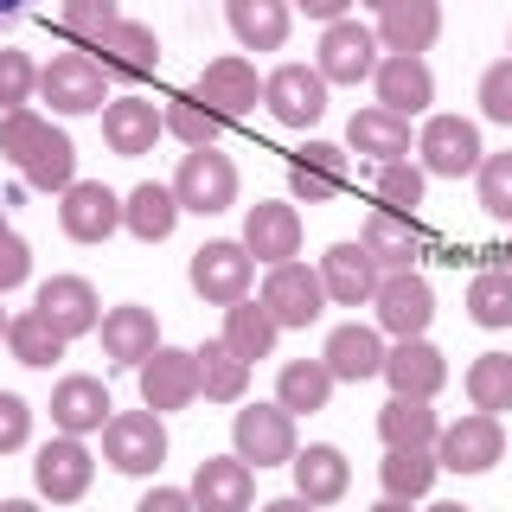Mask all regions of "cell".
<instances>
[{
  "instance_id": "obj_51",
  "label": "cell",
  "mask_w": 512,
  "mask_h": 512,
  "mask_svg": "<svg viewBox=\"0 0 512 512\" xmlns=\"http://www.w3.org/2000/svg\"><path fill=\"white\" fill-rule=\"evenodd\" d=\"M135 512H199V506H192L186 487H154V493H141V500H135Z\"/></svg>"
},
{
  "instance_id": "obj_32",
  "label": "cell",
  "mask_w": 512,
  "mask_h": 512,
  "mask_svg": "<svg viewBox=\"0 0 512 512\" xmlns=\"http://www.w3.org/2000/svg\"><path fill=\"white\" fill-rule=\"evenodd\" d=\"M359 244L372 250V256H378V269L391 276V269H410L416 256H423V231H416V218H410V212H384V205H378V212L365 218Z\"/></svg>"
},
{
  "instance_id": "obj_24",
  "label": "cell",
  "mask_w": 512,
  "mask_h": 512,
  "mask_svg": "<svg viewBox=\"0 0 512 512\" xmlns=\"http://www.w3.org/2000/svg\"><path fill=\"white\" fill-rule=\"evenodd\" d=\"M378 109H391V116H423L429 103H436V77H429V64L423 58H410V52H391L378 64Z\"/></svg>"
},
{
  "instance_id": "obj_52",
  "label": "cell",
  "mask_w": 512,
  "mask_h": 512,
  "mask_svg": "<svg viewBox=\"0 0 512 512\" xmlns=\"http://www.w3.org/2000/svg\"><path fill=\"white\" fill-rule=\"evenodd\" d=\"M295 7L308 13V20H327L333 26V20H346V7H359V0H295Z\"/></svg>"
},
{
  "instance_id": "obj_38",
  "label": "cell",
  "mask_w": 512,
  "mask_h": 512,
  "mask_svg": "<svg viewBox=\"0 0 512 512\" xmlns=\"http://www.w3.org/2000/svg\"><path fill=\"white\" fill-rule=\"evenodd\" d=\"M436 474H442L436 448H384V461H378V480L391 500H423L436 487Z\"/></svg>"
},
{
  "instance_id": "obj_10",
  "label": "cell",
  "mask_w": 512,
  "mask_h": 512,
  "mask_svg": "<svg viewBox=\"0 0 512 512\" xmlns=\"http://www.w3.org/2000/svg\"><path fill=\"white\" fill-rule=\"evenodd\" d=\"M378 26H359V20H333L320 32V64L314 71L327 77V84H365V77H378Z\"/></svg>"
},
{
  "instance_id": "obj_2",
  "label": "cell",
  "mask_w": 512,
  "mask_h": 512,
  "mask_svg": "<svg viewBox=\"0 0 512 512\" xmlns=\"http://www.w3.org/2000/svg\"><path fill=\"white\" fill-rule=\"evenodd\" d=\"M103 461L116 474H154L167 461V423L160 410H116L103 423Z\"/></svg>"
},
{
  "instance_id": "obj_22",
  "label": "cell",
  "mask_w": 512,
  "mask_h": 512,
  "mask_svg": "<svg viewBox=\"0 0 512 512\" xmlns=\"http://www.w3.org/2000/svg\"><path fill=\"white\" fill-rule=\"evenodd\" d=\"M320 282H327V301H340V308H365V301L378 295L384 269H378V256L365 244H333L327 256H320Z\"/></svg>"
},
{
  "instance_id": "obj_11",
  "label": "cell",
  "mask_w": 512,
  "mask_h": 512,
  "mask_svg": "<svg viewBox=\"0 0 512 512\" xmlns=\"http://www.w3.org/2000/svg\"><path fill=\"white\" fill-rule=\"evenodd\" d=\"M500 455H506V429H500V416H487V410L461 416V423H448L436 436V461L448 474H487Z\"/></svg>"
},
{
  "instance_id": "obj_54",
  "label": "cell",
  "mask_w": 512,
  "mask_h": 512,
  "mask_svg": "<svg viewBox=\"0 0 512 512\" xmlns=\"http://www.w3.org/2000/svg\"><path fill=\"white\" fill-rule=\"evenodd\" d=\"M26 7H32V0H0V26H13V20H20Z\"/></svg>"
},
{
  "instance_id": "obj_28",
  "label": "cell",
  "mask_w": 512,
  "mask_h": 512,
  "mask_svg": "<svg viewBox=\"0 0 512 512\" xmlns=\"http://www.w3.org/2000/svg\"><path fill=\"white\" fill-rule=\"evenodd\" d=\"M288 468H295V493H301L308 506H333V500L352 487V461H346L333 442L295 448V461H288Z\"/></svg>"
},
{
  "instance_id": "obj_48",
  "label": "cell",
  "mask_w": 512,
  "mask_h": 512,
  "mask_svg": "<svg viewBox=\"0 0 512 512\" xmlns=\"http://www.w3.org/2000/svg\"><path fill=\"white\" fill-rule=\"evenodd\" d=\"M480 116L512 128V58L487 64V77H480Z\"/></svg>"
},
{
  "instance_id": "obj_59",
  "label": "cell",
  "mask_w": 512,
  "mask_h": 512,
  "mask_svg": "<svg viewBox=\"0 0 512 512\" xmlns=\"http://www.w3.org/2000/svg\"><path fill=\"white\" fill-rule=\"evenodd\" d=\"M359 7H378V13H384V7H391V0H359Z\"/></svg>"
},
{
  "instance_id": "obj_14",
  "label": "cell",
  "mask_w": 512,
  "mask_h": 512,
  "mask_svg": "<svg viewBox=\"0 0 512 512\" xmlns=\"http://www.w3.org/2000/svg\"><path fill=\"white\" fill-rule=\"evenodd\" d=\"M58 224H64L71 244H103V237L122 231V199L103 180H71L64 186V205H58Z\"/></svg>"
},
{
  "instance_id": "obj_20",
  "label": "cell",
  "mask_w": 512,
  "mask_h": 512,
  "mask_svg": "<svg viewBox=\"0 0 512 512\" xmlns=\"http://www.w3.org/2000/svg\"><path fill=\"white\" fill-rule=\"evenodd\" d=\"M96 333H103V359L128 365V372H141L160 352V320H154V308H135V301H128V308H109Z\"/></svg>"
},
{
  "instance_id": "obj_17",
  "label": "cell",
  "mask_w": 512,
  "mask_h": 512,
  "mask_svg": "<svg viewBox=\"0 0 512 512\" xmlns=\"http://www.w3.org/2000/svg\"><path fill=\"white\" fill-rule=\"evenodd\" d=\"M256 263H295L301 256V212L295 205H282V199H263V205H250V218H244V237H237Z\"/></svg>"
},
{
  "instance_id": "obj_3",
  "label": "cell",
  "mask_w": 512,
  "mask_h": 512,
  "mask_svg": "<svg viewBox=\"0 0 512 512\" xmlns=\"http://www.w3.org/2000/svg\"><path fill=\"white\" fill-rule=\"evenodd\" d=\"M173 199H180V212H199V218H212V212H224V205H237V167H231V154H218V148L180 154Z\"/></svg>"
},
{
  "instance_id": "obj_8",
  "label": "cell",
  "mask_w": 512,
  "mask_h": 512,
  "mask_svg": "<svg viewBox=\"0 0 512 512\" xmlns=\"http://www.w3.org/2000/svg\"><path fill=\"white\" fill-rule=\"evenodd\" d=\"M250 276H256V256H250L244 244H231V237L192 250V295L212 301V308L244 301V295H250Z\"/></svg>"
},
{
  "instance_id": "obj_7",
  "label": "cell",
  "mask_w": 512,
  "mask_h": 512,
  "mask_svg": "<svg viewBox=\"0 0 512 512\" xmlns=\"http://www.w3.org/2000/svg\"><path fill=\"white\" fill-rule=\"evenodd\" d=\"M416 154H423V173H442V180H468V173H480V160H487L480 128L468 116H429L423 135H416Z\"/></svg>"
},
{
  "instance_id": "obj_41",
  "label": "cell",
  "mask_w": 512,
  "mask_h": 512,
  "mask_svg": "<svg viewBox=\"0 0 512 512\" xmlns=\"http://www.w3.org/2000/svg\"><path fill=\"white\" fill-rule=\"evenodd\" d=\"M7 352L20 365H32V372H45V365H58L64 359V340L52 327H45V314L32 308V314H13V327H7Z\"/></svg>"
},
{
  "instance_id": "obj_16",
  "label": "cell",
  "mask_w": 512,
  "mask_h": 512,
  "mask_svg": "<svg viewBox=\"0 0 512 512\" xmlns=\"http://www.w3.org/2000/svg\"><path fill=\"white\" fill-rule=\"evenodd\" d=\"M186 493H192V506H199V512H250L256 468H250L244 455H205Z\"/></svg>"
},
{
  "instance_id": "obj_50",
  "label": "cell",
  "mask_w": 512,
  "mask_h": 512,
  "mask_svg": "<svg viewBox=\"0 0 512 512\" xmlns=\"http://www.w3.org/2000/svg\"><path fill=\"white\" fill-rule=\"evenodd\" d=\"M32 276V250H26V237H0V295H7V288H20Z\"/></svg>"
},
{
  "instance_id": "obj_46",
  "label": "cell",
  "mask_w": 512,
  "mask_h": 512,
  "mask_svg": "<svg viewBox=\"0 0 512 512\" xmlns=\"http://www.w3.org/2000/svg\"><path fill=\"white\" fill-rule=\"evenodd\" d=\"M474 186H480V205H487L493 218H506V224H512V148H506V154H487V160H480Z\"/></svg>"
},
{
  "instance_id": "obj_34",
  "label": "cell",
  "mask_w": 512,
  "mask_h": 512,
  "mask_svg": "<svg viewBox=\"0 0 512 512\" xmlns=\"http://www.w3.org/2000/svg\"><path fill=\"white\" fill-rule=\"evenodd\" d=\"M346 148L365 154V160H378V167H384V160H404L410 154V122L372 103V109H359V116L346 122Z\"/></svg>"
},
{
  "instance_id": "obj_15",
  "label": "cell",
  "mask_w": 512,
  "mask_h": 512,
  "mask_svg": "<svg viewBox=\"0 0 512 512\" xmlns=\"http://www.w3.org/2000/svg\"><path fill=\"white\" fill-rule=\"evenodd\" d=\"M32 308L45 314V327L58 333V340H84V333L103 327V301H96V288L84 276H52L39 282V301Z\"/></svg>"
},
{
  "instance_id": "obj_21",
  "label": "cell",
  "mask_w": 512,
  "mask_h": 512,
  "mask_svg": "<svg viewBox=\"0 0 512 512\" xmlns=\"http://www.w3.org/2000/svg\"><path fill=\"white\" fill-rule=\"evenodd\" d=\"M346 180H352L346 148H333V141H308V148L288 160V192H295L301 205H327V199H340Z\"/></svg>"
},
{
  "instance_id": "obj_12",
  "label": "cell",
  "mask_w": 512,
  "mask_h": 512,
  "mask_svg": "<svg viewBox=\"0 0 512 512\" xmlns=\"http://www.w3.org/2000/svg\"><path fill=\"white\" fill-rule=\"evenodd\" d=\"M263 308L282 320V327H314L327 314V282L308 263H276L263 276Z\"/></svg>"
},
{
  "instance_id": "obj_33",
  "label": "cell",
  "mask_w": 512,
  "mask_h": 512,
  "mask_svg": "<svg viewBox=\"0 0 512 512\" xmlns=\"http://www.w3.org/2000/svg\"><path fill=\"white\" fill-rule=\"evenodd\" d=\"M276 333H282V320L263 308V295H244V301H231V308H224V333L218 340L237 352V359L244 365H256V359H269V352H276Z\"/></svg>"
},
{
  "instance_id": "obj_37",
  "label": "cell",
  "mask_w": 512,
  "mask_h": 512,
  "mask_svg": "<svg viewBox=\"0 0 512 512\" xmlns=\"http://www.w3.org/2000/svg\"><path fill=\"white\" fill-rule=\"evenodd\" d=\"M378 436H384V448H436L442 423L429 410V397H391L378 410Z\"/></svg>"
},
{
  "instance_id": "obj_53",
  "label": "cell",
  "mask_w": 512,
  "mask_h": 512,
  "mask_svg": "<svg viewBox=\"0 0 512 512\" xmlns=\"http://www.w3.org/2000/svg\"><path fill=\"white\" fill-rule=\"evenodd\" d=\"M256 512H314V506L301 500V493H288V500H269V506H256Z\"/></svg>"
},
{
  "instance_id": "obj_42",
  "label": "cell",
  "mask_w": 512,
  "mask_h": 512,
  "mask_svg": "<svg viewBox=\"0 0 512 512\" xmlns=\"http://www.w3.org/2000/svg\"><path fill=\"white\" fill-rule=\"evenodd\" d=\"M160 116H167V135H173V141H186V148H218L224 116H218L212 103H199V96H173Z\"/></svg>"
},
{
  "instance_id": "obj_60",
  "label": "cell",
  "mask_w": 512,
  "mask_h": 512,
  "mask_svg": "<svg viewBox=\"0 0 512 512\" xmlns=\"http://www.w3.org/2000/svg\"><path fill=\"white\" fill-rule=\"evenodd\" d=\"M506 276H512V237H506Z\"/></svg>"
},
{
  "instance_id": "obj_57",
  "label": "cell",
  "mask_w": 512,
  "mask_h": 512,
  "mask_svg": "<svg viewBox=\"0 0 512 512\" xmlns=\"http://www.w3.org/2000/svg\"><path fill=\"white\" fill-rule=\"evenodd\" d=\"M429 512H474V506H461V500H442V506H429Z\"/></svg>"
},
{
  "instance_id": "obj_43",
  "label": "cell",
  "mask_w": 512,
  "mask_h": 512,
  "mask_svg": "<svg viewBox=\"0 0 512 512\" xmlns=\"http://www.w3.org/2000/svg\"><path fill=\"white\" fill-rule=\"evenodd\" d=\"M468 314H474V327H512V276L506 269H480L468 282Z\"/></svg>"
},
{
  "instance_id": "obj_5",
  "label": "cell",
  "mask_w": 512,
  "mask_h": 512,
  "mask_svg": "<svg viewBox=\"0 0 512 512\" xmlns=\"http://www.w3.org/2000/svg\"><path fill=\"white\" fill-rule=\"evenodd\" d=\"M231 442L250 468H288L295 461V416L282 404H244L231 416Z\"/></svg>"
},
{
  "instance_id": "obj_26",
  "label": "cell",
  "mask_w": 512,
  "mask_h": 512,
  "mask_svg": "<svg viewBox=\"0 0 512 512\" xmlns=\"http://www.w3.org/2000/svg\"><path fill=\"white\" fill-rule=\"evenodd\" d=\"M167 135V116H160L154 103H141V96H116V103H103V141L109 154H154V141Z\"/></svg>"
},
{
  "instance_id": "obj_45",
  "label": "cell",
  "mask_w": 512,
  "mask_h": 512,
  "mask_svg": "<svg viewBox=\"0 0 512 512\" xmlns=\"http://www.w3.org/2000/svg\"><path fill=\"white\" fill-rule=\"evenodd\" d=\"M372 192H378L384 212H416V205H423V167H416V160H384Z\"/></svg>"
},
{
  "instance_id": "obj_39",
  "label": "cell",
  "mask_w": 512,
  "mask_h": 512,
  "mask_svg": "<svg viewBox=\"0 0 512 512\" xmlns=\"http://www.w3.org/2000/svg\"><path fill=\"white\" fill-rule=\"evenodd\" d=\"M192 359H199V391L212 397V404H244V384H250V365L237 359L231 346H224V340H205L199 352H192Z\"/></svg>"
},
{
  "instance_id": "obj_13",
  "label": "cell",
  "mask_w": 512,
  "mask_h": 512,
  "mask_svg": "<svg viewBox=\"0 0 512 512\" xmlns=\"http://www.w3.org/2000/svg\"><path fill=\"white\" fill-rule=\"evenodd\" d=\"M263 103L282 128H314L327 116V77L308 71V64H282V71L263 77Z\"/></svg>"
},
{
  "instance_id": "obj_18",
  "label": "cell",
  "mask_w": 512,
  "mask_h": 512,
  "mask_svg": "<svg viewBox=\"0 0 512 512\" xmlns=\"http://www.w3.org/2000/svg\"><path fill=\"white\" fill-rule=\"evenodd\" d=\"M192 96L212 103L224 122H237V116H250V109L263 103V77H256V64H244V58H212L199 71V84H192Z\"/></svg>"
},
{
  "instance_id": "obj_40",
  "label": "cell",
  "mask_w": 512,
  "mask_h": 512,
  "mask_svg": "<svg viewBox=\"0 0 512 512\" xmlns=\"http://www.w3.org/2000/svg\"><path fill=\"white\" fill-rule=\"evenodd\" d=\"M468 404L487 416L512 410V352H480L468 365Z\"/></svg>"
},
{
  "instance_id": "obj_58",
  "label": "cell",
  "mask_w": 512,
  "mask_h": 512,
  "mask_svg": "<svg viewBox=\"0 0 512 512\" xmlns=\"http://www.w3.org/2000/svg\"><path fill=\"white\" fill-rule=\"evenodd\" d=\"M7 327H13V314H7V308H0V340H7Z\"/></svg>"
},
{
  "instance_id": "obj_49",
  "label": "cell",
  "mask_w": 512,
  "mask_h": 512,
  "mask_svg": "<svg viewBox=\"0 0 512 512\" xmlns=\"http://www.w3.org/2000/svg\"><path fill=\"white\" fill-rule=\"evenodd\" d=\"M32 436V404L13 391H0V455H13V448H26Z\"/></svg>"
},
{
  "instance_id": "obj_61",
  "label": "cell",
  "mask_w": 512,
  "mask_h": 512,
  "mask_svg": "<svg viewBox=\"0 0 512 512\" xmlns=\"http://www.w3.org/2000/svg\"><path fill=\"white\" fill-rule=\"evenodd\" d=\"M0 237H7V212H0Z\"/></svg>"
},
{
  "instance_id": "obj_25",
  "label": "cell",
  "mask_w": 512,
  "mask_h": 512,
  "mask_svg": "<svg viewBox=\"0 0 512 512\" xmlns=\"http://www.w3.org/2000/svg\"><path fill=\"white\" fill-rule=\"evenodd\" d=\"M436 32H442V0H391V7L378 13V45L384 52L423 58L429 45H436Z\"/></svg>"
},
{
  "instance_id": "obj_23",
  "label": "cell",
  "mask_w": 512,
  "mask_h": 512,
  "mask_svg": "<svg viewBox=\"0 0 512 512\" xmlns=\"http://www.w3.org/2000/svg\"><path fill=\"white\" fill-rule=\"evenodd\" d=\"M327 372L340 378V384H365V378H384V359H391V346H384V333L378 327H333L327 333Z\"/></svg>"
},
{
  "instance_id": "obj_30",
  "label": "cell",
  "mask_w": 512,
  "mask_h": 512,
  "mask_svg": "<svg viewBox=\"0 0 512 512\" xmlns=\"http://www.w3.org/2000/svg\"><path fill=\"white\" fill-rule=\"evenodd\" d=\"M90 52H96V64H103L109 77H148L154 64H160V39H154V26L122 20V26H109Z\"/></svg>"
},
{
  "instance_id": "obj_62",
  "label": "cell",
  "mask_w": 512,
  "mask_h": 512,
  "mask_svg": "<svg viewBox=\"0 0 512 512\" xmlns=\"http://www.w3.org/2000/svg\"><path fill=\"white\" fill-rule=\"evenodd\" d=\"M506 52H512V32H506Z\"/></svg>"
},
{
  "instance_id": "obj_44",
  "label": "cell",
  "mask_w": 512,
  "mask_h": 512,
  "mask_svg": "<svg viewBox=\"0 0 512 512\" xmlns=\"http://www.w3.org/2000/svg\"><path fill=\"white\" fill-rule=\"evenodd\" d=\"M109 26H122L116 0H64V7H58V32H64V39H77V45H96Z\"/></svg>"
},
{
  "instance_id": "obj_31",
  "label": "cell",
  "mask_w": 512,
  "mask_h": 512,
  "mask_svg": "<svg viewBox=\"0 0 512 512\" xmlns=\"http://www.w3.org/2000/svg\"><path fill=\"white\" fill-rule=\"evenodd\" d=\"M224 20L244 52H276L288 39V20H295V0H224Z\"/></svg>"
},
{
  "instance_id": "obj_6",
  "label": "cell",
  "mask_w": 512,
  "mask_h": 512,
  "mask_svg": "<svg viewBox=\"0 0 512 512\" xmlns=\"http://www.w3.org/2000/svg\"><path fill=\"white\" fill-rule=\"evenodd\" d=\"M103 64H96L90 52H58L52 64L39 71V96L58 109V116H96V109L109 103L103 96Z\"/></svg>"
},
{
  "instance_id": "obj_1",
  "label": "cell",
  "mask_w": 512,
  "mask_h": 512,
  "mask_svg": "<svg viewBox=\"0 0 512 512\" xmlns=\"http://www.w3.org/2000/svg\"><path fill=\"white\" fill-rule=\"evenodd\" d=\"M0 160H13L20 180L39 186V192H64V186L77 180L71 135L52 128L45 116H32V109H7V116H0Z\"/></svg>"
},
{
  "instance_id": "obj_36",
  "label": "cell",
  "mask_w": 512,
  "mask_h": 512,
  "mask_svg": "<svg viewBox=\"0 0 512 512\" xmlns=\"http://www.w3.org/2000/svg\"><path fill=\"white\" fill-rule=\"evenodd\" d=\"M333 384H340V378L327 372V359H288L282 378H276V404L288 416H314V410H327Z\"/></svg>"
},
{
  "instance_id": "obj_47",
  "label": "cell",
  "mask_w": 512,
  "mask_h": 512,
  "mask_svg": "<svg viewBox=\"0 0 512 512\" xmlns=\"http://www.w3.org/2000/svg\"><path fill=\"white\" fill-rule=\"evenodd\" d=\"M32 96H39V64L26 52H0V116H7V109H26Z\"/></svg>"
},
{
  "instance_id": "obj_56",
  "label": "cell",
  "mask_w": 512,
  "mask_h": 512,
  "mask_svg": "<svg viewBox=\"0 0 512 512\" xmlns=\"http://www.w3.org/2000/svg\"><path fill=\"white\" fill-rule=\"evenodd\" d=\"M0 512H39L32 500H0Z\"/></svg>"
},
{
  "instance_id": "obj_55",
  "label": "cell",
  "mask_w": 512,
  "mask_h": 512,
  "mask_svg": "<svg viewBox=\"0 0 512 512\" xmlns=\"http://www.w3.org/2000/svg\"><path fill=\"white\" fill-rule=\"evenodd\" d=\"M372 512H410V500H391V493H384V500H378Z\"/></svg>"
},
{
  "instance_id": "obj_27",
  "label": "cell",
  "mask_w": 512,
  "mask_h": 512,
  "mask_svg": "<svg viewBox=\"0 0 512 512\" xmlns=\"http://www.w3.org/2000/svg\"><path fill=\"white\" fill-rule=\"evenodd\" d=\"M109 416H116V404H109L103 378H84V372L58 378V391H52V423H58V436H90V429H103Z\"/></svg>"
},
{
  "instance_id": "obj_19",
  "label": "cell",
  "mask_w": 512,
  "mask_h": 512,
  "mask_svg": "<svg viewBox=\"0 0 512 512\" xmlns=\"http://www.w3.org/2000/svg\"><path fill=\"white\" fill-rule=\"evenodd\" d=\"M192 397H199V359L180 346H160L148 365H141V404L148 410H186Z\"/></svg>"
},
{
  "instance_id": "obj_35",
  "label": "cell",
  "mask_w": 512,
  "mask_h": 512,
  "mask_svg": "<svg viewBox=\"0 0 512 512\" xmlns=\"http://www.w3.org/2000/svg\"><path fill=\"white\" fill-rule=\"evenodd\" d=\"M122 224L141 237V244H167V237H173V224H180V199H173V186L141 180V186L122 199Z\"/></svg>"
},
{
  "instance_id": "obj_9",
  "label": "cell",
  "mask_w": 512,
  "mask_h": 512,
  "mask_svg": "<svg viewBox=\"0 0 512 512\" xmlns=\"http://www.w3.org/2000/svg\"><path fill=\"white\" fill-rule=\"evenodd\" d=\"M90 480H96V455L84 448V436H52L39 455H32V487H39L52 506L84 500Z\"/></svg>"
},
{
  "instance_id": "obj_4",
  "label": "cell",
  "mask_w": 512,
  "mask_h": 512,
  "mask_svg": "<svg viewBox=\"0 0 512 512\" xmlns=\"http://www.w3.org/2000/svg\"><path fill=\"white\" fill-rule=\"evenodd\" d=\"M372 308H378V333H391V340H423L429 320H436V288L416 276V269H391V276L378 282Z\"/></svg>"
},
{
  "instance_id": "obj_29",
  "label": "cell",
  "mask_w": 512,
  "mask_h": 512,
  "mask_svg": "<svg viewBox=\"0 0 512 512\" xmlns=\"http://www.w3.org/2000/svg\"><path fill=\"white\" fill-rule=\"evenodd\" d=\"M384 378H391V397H436L448 384V359L429 340H397L384 359Z\"/></svg>"
}]
</instances>
